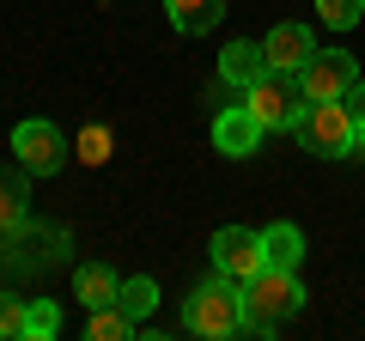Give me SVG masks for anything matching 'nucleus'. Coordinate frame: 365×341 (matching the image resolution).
Wrapping results in <instances>:
<instances>
[{
  "mask_svg": "<svg viewBox=\"0 0 365 341\" xmlns=\"http://www.w3.org/2000/svg\"><path fill=\"white\" fill-rule=\"evenodd\" d=\"M55 335H61V305H55V299H31L25 341H55Z\"/></svg>",
  "mask_w": 365,
  "mask_h": 341,
  "instance_id": "16",
  "label": "nucleus"
},
{
  "mask_svg": "<svg viewBox=\"0 0 365 341\" xmlns=\"http://www.w3.org/2000/svg\"><path fill=\"white\" fill-rule=\"evenodd\" d=\"M165 6H170V25H177L182 37H207L225 19V0H165Z\"/></svg>",
  "mask_w": 365,
  "mask_h": 341,
  "instance_id": "12",
  "label": "nucleus"
},
{
  "mask_svg": "<svg viewBox=\"0 0 365 341\" xmlns=\"http://www.w3.org/2000/svg\"><path fill=\"white\" fill-rule=\"evenodd\" d=\"M182 329L201 341H225V335H244V287L225 275L201 280L189 299H182Z\"/></svg>",
  "mask_w": 365,
  "mask_h": 341,
  "instance_id": "3",
  "label": "nucleus"
},
{
  "mask_svg": "<svg viewBox=\"0 0 365 341\" xmlns=\"http://www.w3.org/2000/svg\"><path fill=\"white\" fill-rule=\"evenodd\" d=\"M116 305H122V311L134 317V323H140V317H146V311H153V305H158V287H153V280H146V275H134V280H122Z\"/></svg>",
  "mask_w": 365,
  "mask_h": 341,
  "instance_id": "15",
  "label": "nucleus"
},
{
  "mask_svg": "<svg viewBox=\"0 0 365 341\" xmlns=\"http://www.w3.org/2000/svg\"><path fill=\"white\" fill-rule=\"evenodd\" d=\"M31 170L25 165H0V238H13L19 225H25V201H31V183H25Z\"/></svg>",
  "mask_w": 365,
  "mask_h": 341,
  "instance_id": "10",
  "label": "nucleus"
},
{
  "mask_svg": "<svg viewBox=\"0 0 365 341\" xmlns=\"http://www.w3.org/2000/svg\"><path fill=\"white\" fill-rule=\"evenodd\" d=\"M268 73V55L256 49V43H232V49L220 55V86H237V92H244L250 79H262Z\"/></svg>",
  "mask_w": 365,
  "mask_h": 341,
  "instance_id": "13",
  "label": "nucleus"
},
{
  "mask_svg": "<svg viewBox=\"0 0 365 341\" xmlns=\"http://www.w3.org/2000/svg\"><path fill=\"white\" fill-rule=\"evenodd\" d=\"M317 13H323L329 31H353L365 19V0H317Z\"/></svg>",
  "mask_w": 365,
  "mask_h": 341,
  "instance_id": "19",
  "label": "nucleus"
},
{
  "mask_svg": "<svg viewBox=\"0 0 365 341\" xmlns=\"http://www.w3.org/2000/svg\"><path fill=\"white\" fill-rule=\"evenodd\" d=\"M244 104H250V116L274 134V128H292V122L304 116V86H299V73H287V67H268L262 79L244 86Z\"/></svg>",
  "mask_w": 365,
  "mask_h": 341,
  "instance_id": "4",
  "label": "nucleus"
},
{
  "mask_svg": "<svg viewBox=\"0 0 365 341\" xmlns=\"http://www.w3.org/2000/svg\"><path fill=\"white\" fill-rule=\"evenodd\" d=\"M292 134H299V146L317 153V158H365V128L347 116L341 98H317V104H304V116L292 122Z\"/></svg>",
  "mask_w": 365,
  "mask_h": 341,
  "instance_id": "2",
  "label": "nucleus"
},
{
  "mask_svg": "<svg viewBox=\"0 0 365 341\" xmlns=\"http://www.w3.org/2000/svg\"><path fill=\"white\" fill-rule=\"evenodd\" d=\"M13 153H19V165L31 170V177H49V170H61V128L55 122H43V116H31V122H19L13 128Z\"/></svg>",
  "mask_w": 365,
  "mask_h": 341,
  "instance_id": "7",
  "label": "nucleus"
},
{
  "mask_svg": "<svg viewBox=\"0 0 365 341\" xmlns=\"http://www.w3.org/2000/svg\"><path fill=\"white\" fill-rule=\"evenodd\" d=\"M262 55H268V67H287V73H299V67L317 55V37H311L304 25H274L268 37H262Z\"/></svg>",
  "mask_w": 365,
  "mask_h": 341,
  "instance_id": "9",
  "label": "nucleus"
},
{
  "mask_svg": "<svg viewBox=\"0 0 365 341\" xmlns=\"http://www.w3.org/2000/svg\"><path fill=\"white\" fill-rule=\"evenodd\" d=\"M299 305H304L299 268H268L262 263L256 275L244 280V335H274Z\"/></svg>",
  "mask_w": 365,
  "mask_h": 341,
  "instance_id": "1",
  "label": "nucleus"
},
{
  "mask_svg": "<svg viewBox=\"0 0 365 341\" xmlns=\"http://www.w3.org/2000/svg\"><path fill=\"white\" fill-rule=\"evenodd\" d=\"M116 292H122V280L110 275L104 263H86V268L73 275V299H86L91 311H104V305H116Z\"/></svg>",
  "mask_w": 365,
  "mask_h": 341,
  "instance_id": "14",
  "label": "nucleus"
},
{
  "mask_svg": "<svg viewBox=\"0 0 365 341\" xmlns=\"http://www.w3.org/2000/svg\"><path fill=\"white\" fill-rule=\"evenodd\" d=\"M353 79H359V67H353L347 49H317L311 61L299 67V86H304V104H317V98H347Z\"/></svg>",
  "mask_w": 365,
  "mask_h": 341,
  "instance_id": "5",
  "label": "nucleus"
},
{
  "mask_svg": "<svg viewBox=\"0 0 365 341\" xmlns=\"http://www.w3.org/2000/svg\"><path fill=\"white\" fill-rule=\"evenodd\" d=\"M73 153L86 158V165H104V158H110V128H104V122H91V128H79Z\"/></svg>",
  "mask_w": 365,
  "mask_h": 341,
  "instance_id": "20",
  "label": "nucleus"
},
{
  "mask_svg": "<svg viewBox=\"0 0 365 341\" xmlns=\"http://www.w3.org/2000/svg\"><path fill=\"white\" fill-rule=\"evenodd\" d=\"M341 104H347V116H353V122L365 128V79H353V92L341 98Z\"/></svg>",
  "mask_w": 365,
  "mask_h": 341,
  "instance_id": "21",
  "label": "nucleus"
},
{
  "mask_svg": "<svg viewBox=\"0 0 365 341\" xmlns=\"http://www.w3.org/2000/svg\"><path fill=\"white\" fill-rule=\"evenodd\" d=\"M262 263L268 268H299L304 263V232L292 220H274L268 232H262Z\"/></svg>",
  "mask_w": 365,
  "mask_h": 341,
  "instance_id": "11",
  "label": "nucleus"
},
{
  "mask_svg": "<svg viewBox=\"0 0 365 341\" xmlns=\"http://www.w3.org/2000/svg\"><path fill=\"white\" fill-rule=\"evenodd\" d=\"M213 268L244 287L262 268V232H250V225H220V232H213Z\"/></svg>",
  "mask_w": 365,
  "mask_h": 341,
  "instance_id": "6",
  "label": "nucleus"
},
{
  "mask_svg": "<svg viewBox=\"0 0 365 341\" xmlns=\"http://www.w3.org/2000/svg\"><path fill=\"white\" fill-rule=\"evenodd\" d=\"M134 335V317L122 305H104V311H91V341H122Z\"/></svg>",
  "mask_w": 365,
  "mask_h": 341,
  "instance_id": "17",
  "label": "nucleus"
},
{
  "mask_svg": "<svg viewBox=\"0 0 365 341\" xmlns=\"http://www.w3.org/2000/svg\"><path fill=\"white\" fill-rule=\"evenodd\" d=\"M25 323H31V299L0 292V341H25Z\"/></svg>",
  "mask_w": 365,
  "mask_h": 341,
  "instance_id": "18",
  "label": "nucleus"
},
{
  "mask_svg": "<svg viewBox=\"0 0 365 341\" xmlns=\"http://www.w3.org/2000/svg\"><path fill=\"white\" fill-rule=\"evenodd\" d=\"M262 134H268V128L250 116V104H225L220 116H213V146H220L225 158H250L262 146Z\"/></svg>",
  "mask_w": 365,
  "mask_h": 341,
  "instance_id": "8",
  "label": "nucleus"
}]
</instances>
